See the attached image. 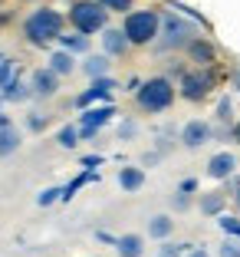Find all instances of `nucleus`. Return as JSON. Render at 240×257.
<instances>
[{
  "label": "nucleus",
  "mask_w": 240,
  "mask_h": 257,
  "mask_svg": "<svg viewBox=\"0 0 240 257\" xmlns=\"http://www.w3.org/2000/svg\"><path fill=\"white\" fill-rule=\"evenodd\" d=\"M63 27H66V17L50 4H40L23 20V40L30 46H37V50H46L50 43H60Z\"/></svg>",
  "instance_id": "nucleus-1"
},
{
  "label": "nucleus",
  "mask_w": 240,
  "mask_h": 257,
  "mask_svg": "<svg viewBox=\"0 0 240 257\" xmlns=\"http://www.w3.org/2000/svg\"><path fill=\"white\" fill-rule=\"evenodd\" d=\"M174 96H178V89H174V83L168 76H151V79L142 83V89L135 92V106L148 115H158V112H168L171 109Z\"/></svg>",
  "instance_id": "nucleus-2"
},
{
  "label": "nucleus",
  "mask_w": 240,
  "mask_h": 257,
  "mask_svg": "<svg viewBox=\"0 0 240 257\" xmlns=\"http://www.w3.org/2000/svg\"><path fill=\"white\" fill-rule=\"evenodd\" d=\"M69 27L83 37H92V33H105L109 30V10L96 0H73L66 14Z\"/></svg>",
  "instance_id": "nucleus-3"
},
{
  "label": "nucleus",
  "mask_w": 240,
  "mask_h": 257,
  "mask_svg": "<svg viewBox=\"0 0 240 257\" xmlns=\"http://www.w3.org/2000/svg\"><path fill=\"white\" fill-rule=\"evenodd\" d=\"M201 23L184 20L181 14H161V33H158V50H188L191 40H197Z\"/></svg>",
  "instance_id": "nucleus-4"
},
{
  "label": "nucleus",
  "mask_w": 240,
  "mask_h": 257,
  "mask_svg": "<svg viewBox=\"0 0 240 257\" xmlns=\"http://www.w3.org/2000/svg\"><path fill=\"white\" fill-rule=\"evenodd\" d=\"M122 33L132 46H148L161 33V14L158 10H132L122 20Z\"/></svg>",
  "instance_id": "nucleus-5"
},
{
  "label": "nucleus",
  "mask_w": 240,
  "mask_h": 257,
  "mask_svg": "<svg viewBox=\"0 0 240 257\" xmlns=\"http://www.w3.org/2000/svg\"><path fill=\"white\" fill-rule=\"evenodd\" d=\"M214 86H217V76H214V69H188V73L181 76L178 83V92L184 102H204V99L214 92Z\"/></svg>",
  "instance_id": "nucleus-6"
},
{
  "label": "nucleus",
  "mask_w": 240,
  "mask_h": 257,
  "mask_svg": "<svg viewBox=\"0 0 240 257\" xmlns=\"http://www.w3.org/2000/svg\"><path fill=\"white\" fill-rule=\"evenodd\" d=\"M115 119V106L112 102H105V106H92V109H86L83 115H79V136L83 139H96L99 136V128L102 125H109V122Z\"/></svg>",
  "instance_id": "nucleus-7"
},
{
  "label": "nucleus",
  "mask_w": 240,
  "mask_h": 257,
  "mask_svg": "<svg viewBox=\"0 0 240 257\" xmlns=\"http://www.w3.org/2000/svg\"><path fill=\"white\" fill-rule=\"evenodd\" d=\"M115 89H119V83H115L112 76L92 79V83H89V89H86V92H79V96L73 99V106H76V109H89L92 102H102V106H105V102L112 99V92H115Z\"/></svg>",
  "instance_id": "nucleus-8"
},
{
  "label": "nucleus",
  "mask_w": 240,
  "mask_h": 257,
  "mask_svg": "<svg viewBox=\"0 0 240 257\" xmlns=\"http://www.w3.org/2000/svg\"><path fill=\"white\" fill-rule=\"evenodd\" d=\"M210 136H214L210 122L191 119V122H184V128H181V145H184V149H201V145L210 142Z\"/></svg>",
  "instance_id": "nucleus-9"
},
{
  "label": "nucleus",
  "mask_w": 240,
  "mask_h": 257,
  "mask_svg": "<svg viewBox=\"0 0 240 257\" xmlns=\"http://www.w3.org/2000/svg\"><path fill=\"white\" fill-rule=\"evenodd\" d=\"M237 175V155L233 152H217V155H210L207 159V178L214 182H227Z\"/></svg>",
  "instance_id": "nucleus-10"
},
{
  "label": "nucleus",
  "mask_w": 240,
  "mask_h": 257,
  "mask_svg": "<svg viewBox=\"0 0 240 257\" xmlns=\"http://www.w3.org/2000/svg\"><path fill=\"white\" fill-rule=\"evenodd\" d=\"M188 56H191V63H197V69H214V63H217V50H214V43L207 37L191 40Z\"/></svg>",
  "instance_id": "nucleus-11"
},
{
  "label": "nucleus",
  "mask_w": 240,
  "mask_h": 257,
  "mask_svg": "<svg viewBox=\"0 0 240 257\" xmlns=\"http://www.w3.org/2000/svg\"><path fill=\"white\" fill-rule=\"evenodd\" d=\"M30 89H33V96L50 99V96H56V89H60V76L53 73L50 66H46V69H37V73L30 76Z\"/></svg>",
  "instance_id": "nucleus-12"
},
{
  "label": "nucleus",
  "mask_w": 240,
  "mask_h": 257,
  "mask_svg": "<svg viewBox=\"0 0 240 257\" xmlns=\"http://www.w3.org/2000/svg\"><path fill=\"white\" fill-rule=\"evenodd\" d=\"M128 50H132V43L125 40L122 27H119V30H112V27H109V30L102 33V53L109 56V60H112V56H125Z\"/></svg>",
  "instance_id": "nucleus-13"
},
{
  "label": "nucleus",
  "mask_w": 240,
  "mask_h": 257,
  "mask_svg": "<svg viewBox=\"0 0 240 257\" xmlns=\"http://www.w3.org/2000/svg\"><path fill=\"white\" fill-rule=\"evenodd\" d=\"M197 208H201V214H207V218H220L227 208V195L224 191H207V195L197 198Z\"/></svg>",
  "instance_id": "nucleus-14"
},
{
  "label": "nucleus",
  "mask_w": 240,
  "mask_h": 257,
  "mask_svg": "<svg viewBox=\"0 0 240 257\" xmlns=\"http://www.w3.org/2000/svg\"><path fill=\"white\" fill-rule=\"evenodd\" d=\"M115 254L119 257H142L145 254V237L142 234H122L115 241Z\"/></svg>",
  "instance_id": "nucleus-15"
},
{
  "label": "nucleus",
  "mask_w": 240,
  "mask_h": 257,
  "mask_svg": "<svg viewBox=\"0 0 240 257\" xmlns=\"http://www.w3.org/2000/svg\"><path fill=\"white\" fill-rule=\"evenodd\" d=\"M142 185H145V168H138V165L119 168V188L122 191H138Z\"/></svg>",
  "instance_id": "nucleus-16"
},
{
  "label": "nucleus",
  "mask_w": 240,
  "mask_h": 257,
  "mask_svg": "<svg viewBox=\"0 0 240 257\" xmlns=\"http://www.w3.org/2000/svg\"><path fill=\"white\" fill-rule=\"evenodd\" d=\"M109 56L105 53H96V56H86V63H83V73L89 76V79H102V76H109Z\"/></svg>",
  "instance_id": "nucleus-17"
},
{
  "label": "nucleus",
  "mask_w": 240,
  "mask_h": 257,
  "mask_svg": "<svg viewBox=\"0 0 240 257\" xmlns=\"http://www.w3.org/2000/svg\"><path fill=\"white\" fill-rule=\"evenodd\" d=\"M171 231H174L171 214H155V218L148 221V237H155V241H168Z\"/></svg>",
  "instance_id": "nucleus-18"
},
{
  "label": "nucleus",
  "mask_w": 240,
  "mask_h": 257,
  "mask_svg": "<svg viewBox=\"0 0 240 257\" xmlns=\"http://www.w3.org/2000/svg\"><path fill=\"white\" fill-rule=\"evenodd\" d=\"M50 69L56 76H69L76 73V56L66 53V50H56V53H50Z\"/></svg>",
  "instance_id": "nucleus-19"
},
{
  "label": "nucleus",
  "mask_w": 240,
  "mask_h": 257,
  "mask_svg": "<svg viewBox=\"0 0 240 257\" xmlns=\"http://www.w3.org/2000/svg\"><path fill=\"white\" fill-rule=\"evenodd\" d=\"M60 46H63V50H66V53H89V37H83V33H63V37H60Z\"/></svg>",
  "instance_id": "nucleus-20"
},
{
  "label": "nucleus",
  "mask_w": 240,
  "mask_h": 257,
  "mask_svg": "<svg viewBox=\"0 0 240 257\" xmlns=\"http://www.w3.org/2000/svg\"><path fill=\"white\" fill-rule=\"evenodd\" d=\"M27 96H30V92H27V86L20 83V76H14V79L4 86V92H0V99H4V102H23Z\"/></svg>",
  "instance_id": "nucleus-21"
},
{
  "label": "nucleus",
  "mask_w": 240,
  "mask_h": 257,
  "mask_svg": "<svg viewBox=\"0 0 240 257\" xmlns=\"http://www.w3.org/2000/svg\"><path fill=\"white\" fill-rule=\"evenodd\" d=\"M20 149V132L17 128H7V132H0V159L10 155V152Z\"/></svg>",
  "instance_id": "nucleus-22"
},
{
  "label": "nucleus",
  "mask_w": 240,
  "mask_h": 257,
  "mask_svg": "<svg viewBox=\"0 0 240 257\" xmlns=\"http://www.w3.org/2000/svg\"><path fill=\"white\" fill-rule=\"evenodd\" d=\"M79 125H63L60 128V136H56V142L63 145V149H76V145H79Z\"/></svg>",
  "instance_id": "nucleus-23"
},
{
  "label": "nucleus",
  "mask_w": 240,
  "mask_h": 257,
  "mask_svg": "<svg viewBox=\"0 0 240 257\" xmlns=\"http://www.w3.org/2000/svg\"><path fill=\"white\" fill-rule=\"evenodd\" d=\"M191 250H194V244H171V241H165L161 247H158V257H188Z\"/></svg>",
  "instance_id": "nucleus-24"
},
{
  "label": "nucleus",
  "mask_w": 240,
  "mask_h": 257,
  "mask_svg": "<svg viewBox=\"0 0 240 257\" xmlns=\"http://www.w3.org/2000/svg\"><path fill=\"white\" fill-rule=\"evenodd\" d=\"M217 224H220V231H224L227 237H237V241H240V218H233V214H220Z\"/></svg>",
  "instance_id": "nucleus-25"
},
{
  "label": "nucleus",
  "mask_w": 240,
  "mask_h": 257,
  "mask_svg": "<svg viewBox=\"0 0 240 257\" xmlns=\"http://www.w3.org/2000/svg\"><path fill=\"white\" fill-rule=\"evenodd\" d=\"M96 4H102L109 14H132V0H96Z\"/></svg>",
  "instance_id": "nucleus-26"
},
{
  "label": "nucleus",
  "mask_w": 240,
  "mask_h": 257,
  "mask_svg": "<svg viewBox=\"0 0 240 257\" xmlns=\"http://www.w3.org/2000/svg\"><path fill=\"white\" fill-rule=\"evenodd\" d=\"M53 201H63V188H43L37 195V204H40V208H50Z\"/></svg>",
  "instance_id": "nucleus-27"
},
{
  "label": "nucleus",
  "mask_w": 240,
  "mask_h": 257,
  "mask_svg": "<svg viewBox=\"0 0 240 257\" xmlns=\"http://www.w3.org/2000/svg\"><path fill=\"white\" fill-rule=\"evenodd\" d=\"M10 79H14V60L0 53V89H4V86H7Z\"/></svg>",
  "instance_id": "nucleus-28"
},
{
  "label": "nucleus",
  "mask_w": 240,
  "mask_h": 257,
  "mask_svg": "<svg viewBox=\"0 0 240 257\" xmlns=\"http://www.w3.org/2000/svg\"><path fill=\"white\" fill-rule=\"evenodd\" d=\"M230 112H233V102H230V99L224 96V99H220V102H217V119L224 122V125H230V119H233Z\"/></svg>",
  "instance_id": "nucleus-29"
},
{
  "label": "nucleus",
  "mask_w": 240,
  "mask_h": 257,
  "mask_svg": "<svg viewBox=\"0 0 240 257\" xmlns=\"http://www.w3.org/2000/svg\"><path fill=\"white\" fill-rule=\"evenodd\" d=\"M227 198H230L233 204L240 208V175H233V178H227V191H224Z\"/></svg>",
  "instance_id": "nucleus-30"
},
{
  "label": "nucleus",
  "mask_w": 240,
  "mask_h": 257,
  "mask_svg": "<svg viewBox=\"0 0 240 257\" xmlns=\"http://www.w3.org/2000/svg\"><path fill=\"white\" fill-rule=\"evenodd\" d=\"M217 254H220V257H240V241H237V237H227V241L220 244Z\"/></svg>",
  "instance_id": "nucleus-31"
},
{
  "label": "nucleus",
  "mask_w": 240,
  "mask_h": 257,
  "mask_svg": "<svg viewBox=\"0 0 240 257\" xmlns=\"http://www.w3.org/2000/svg\"><path fill=\"white\" fill-rule=\"evenodd\" d=\"M46 122H50L46 115H40V112H30V119H27V125H30L33 132H43V128H46Z\"/></svg>",
  "instance_id": "nucleus-32"
},
{
  "label": "nucleus",
  "mask_w": 240,
  "mask_h": 257,
  "mask_svg": "<svg viewBox=\"0 0 240 257\" xmlns=\"http://www.w3.org/2000/svg\"><path fill=\"white\" fill-rule=\"evenodd\" d=\"M188 208H191V195H181L178 191L174 195V211H188Z\"/></svg>",
  "instance_id": "nucleus-33"
},
{
  "label": "nucleus",
  "mask_w": 240,
  "mask_h": 257,
  "mask_svg": "<svg viewBox=\"0 0 240 257\" xmlns=\"http://www.w3.org/2000/svg\"><path fill=\"white\" fill-rule=\"evenodd\" d=\"M178 191H181V195H194V191H197V178H184V182L178 185Z\"/></svg>",
  "instance_id": "nucleus-34"
},
{
  "label": "nucleus",
  "mask_w": 240,
  "mask_h": 257,
  "mask_svg": "<svg viewBox=\"0 0 240 257\" xmlns=\"http://www.w3.org/2000/svg\"><path fill=\"white\" fill-rule=\"evenodd\" d=\"M102 162H105L102 155H83V165H86V168H99Z\"/></svg>",
  "instance_id": "nucleus-35"
},
{
  "label": "nucleus",
  "mask_w": 240,
  "mask_h": 257,
  "mask_svg": "<svg viewBox=\"0 0 240 257\" xmlns=\"http://www.w3.org/2000/svg\"><path fill=\"white\" fill-rule=\"evenodd\" d=\"M96 241H102V244H112V247H115V241H119V237L105 234V231H96Z\"/></svg>",
  "instance_id": "nucleus-36"
},
{
  "label": "nucleus",
  "mask_w": 240,
  "mask_h": 257,
  "mask_svg": "<svg viewBox=\"0 0 240 257\" xmlns=\"http://www.w3.org/2000/svg\"><path fill=\"white\" fill-rule=\"evenodd\" d=\"M188 257H210V254H207V250H204V247H194V250H191Z\"/></svg>",
  "instance_id": "nucleus-37"
},
{
  "label": "nucleus",
  "mask_w": 240,
  "mask_h": 257,
  "mask_svg": "<svg viewBox=\"0 0 240 257\" xmlns=\"http://www.w3.org/2000/svg\"><path fill=\"white\" fill-rule=\"evenodd\" d=\"M230 132H233V142H237V145H240V122H237V125H233V128H230Z\"/></svg>",
  "instance_id": "nucleus-38"
},
{
  "label": "nucleus",
  "mask_w": 240,
  "mask_h": 257,
  "mask_svg": "<svg viewBox=\"0 0 240 257\" xmlns=\"http://www.w3.org/2000/svg\"><path fill=\"white\" fill-rule=\"evenodd\" d=\"M233 89H240V69L233 73Z\"/></svg>",
  "instance_id": "nucleus-39"
},
{
  "label": "nucleus",
  "mask_w": 240,
  "mask_h": 257,
  "mask_svg": "<svg viewBox=\"0 0 240 257\" xmlns=\"http://www.w3.org/2000/svg\"><path fill=\"white\" fill-rule=\"evenodd\" d=\"M0 4H4V0H0Z\"/></svg>",
  "instance_id": "nucleus-40"
}]
</instances>
